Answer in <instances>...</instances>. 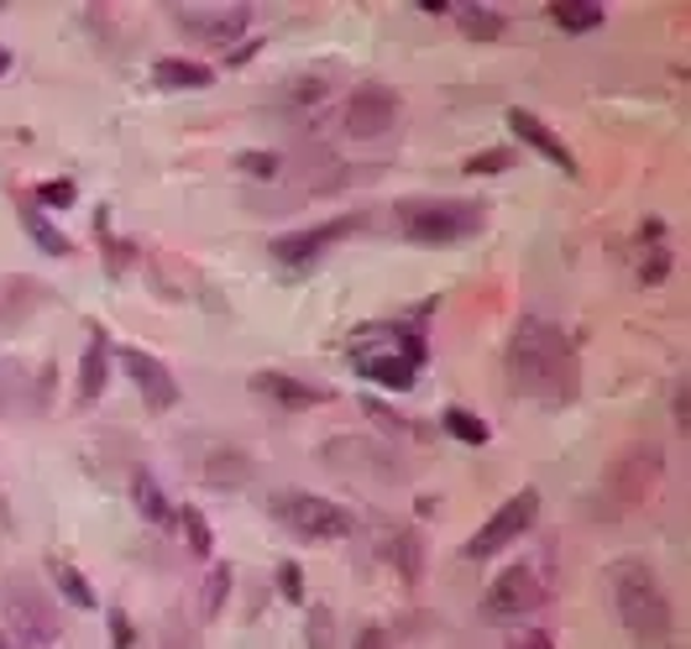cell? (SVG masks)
Wrapping results in <instances>:
<instances>
[{"label":"cell","mask_w":691,"mask_h":649,"mask_svg":"<svg viewBox=\"0 0 691 649\" xmlns=\"http://www.w3.org/2000/svg\"><path fill=\"white\" fill-rule=\"evenodd\" d=\"M576 352L572 335L540 315H524L509 335V388L530 394L540 404H572L576 398Z\"/></svg>","instance_id":"1"},{"label":"cell","mask_w":691,"mask_h":649,"mask_svg":"<svg viewBox=\"0 0 691 649\" xmlns=\"http://www.w3.org/2000/svg\"><path fill=\"white\" fill-rule=\"evenodd\" d=\"M608 582H613V608L624 618V629L639 645H660L671 634V597H666L650 561H618L608 571Z\"/></svg>","instance_id":"2"},{"label":"cell","mask_w":691,"mask_h":649,"mask_svg":"<svg viewBox=\"0 0 691 649\" xmlns=\"http://www.w3.org/2000/svg\"><path fill=\"white\" fill-rule=\"evenodd\" d=\"M488 226V205L482 199H409L398 205V231L419 247H446V241H467Z\"/></svg>","instance_id":"3"},{"label":"cell","mask_w":691,"mask_h":649,"mask_svg":"<svg viewBox=\"0 0 691 649\" xmlns=\"http://www.w3.org/2000/svg\"><path fill=\"white\" fill-rule=\"evenodd\" d=\"M373 335L383 341V352L352 346L356 373L367 377V383H377V388H388V394H409V388H415V377H419V367H425V356H430L419 325H388V331H373Z\"/></svg>","instance_id":"4"},{"label":"cell","mask_w":691,"mask_h":649,"mask_svg":"<svg viewBox=\"0 0 691 649\" xmlns=\"http://www.w3.org/2000/svg\"><path fill=\"white\" fill-rule=\"evenodd\" d=\"M534 519H540V492L534 488H519L509 503H498V513L482 524V530L461 545V555L467 561H488V555H498L503 545H514V540H524V534L534 530Z\"/></svg>","instance_id":"5"},{"label":"cell","mask_w":691,"mask_h":649,"mask_svg":"<svg viewBox=\"0 0 691 649\" xmlns=\"http://www.w3.org/2000/svg\"><path fill=\"white\" fill-rule=\"evenodd\" d=\"M273 513L304 540H346L352 534V513L331 498H320V492H278Z\"/></svg>","instance_id":"6"},{"label":"cell","mask_w":691,"mask_h":649,"mask_svg":"<svg viewBox=\"0 0 691 649\" xmlns=\"http://www.w3.org/2000/svg\"><path fill=\"white\" fill-rule=\"evenodd\" d=\"M660 451L655 446H634V451H624L618 461H613L608 472V498H613V513L634 509V503H650L655 488H660Z\"/></svg>","instance_id":"7"},{"label":"cell","mask_w":691,"mask_h":649,"mask_svg":"<svg viewBox=\"0 0 691 649\" xmlns=\"http://www.w3.org/2000/svg\"><path fill=\"white\" fill-rule=\"evenodd\" d=\"M356 220L341 216V220H325V226H310V231H283V237L268 241V252H273V262H283V268H310V262H320V257L331 252L341 237H352Z\"/></svg>","instance_id":"8"},{"label":"cell","mask_w":691,"mask_h":649,"mask_svg":"<svg viewBox=\"0 0 691 649\" xmlns=\"http://www.w3.org/2000/svg\"><path fill=\"white\" fill-rule=\"evenodd\" d=\"M341 121H346L352 137H383L398 121V95L388 84H356L346 105H341Z\"/></svg>","instance_id":"9"},{"label":"cell","mask_w":691,"mask_h":649,"mask_svg":"<svg viewBox=\"0 0 691 649\" xmlns=\"http://www.w3.org/2000/svg\"><path fill=\"white\" fill-rule=\"evenodd\" d=\"M545 597H551V592L540 587V576H534L530 566H514L488 587V613H493V618H524V613L545 608Z\"/></svg>","instance_id":"10"},{"label":"cell","mask_w":691,"mask_h":649,"mask_svg":"<svg viewBox=\"0 0 691 649\" xmlns=\"http://www.w3.org/2000/svg\"><path fill=\"white\" fill-rule=\"evenodd\" d=\"M174 21L184 27V32H195L199 42H216V48H226V42H237L247 27H252V6H220V11H195V6H178Z\"/></svg>","instance_id":"11"},{"label":"cell","mask_w":691,"mask_h":649,"mask_svg":"<svg viewBox=\"0 0 691 649\" xmlns=\"http://www.w3.org/2000/svg\"><path fill=\"white\" fill-rule=\"evenodd\" d=\"M126 373H132V383H137V394H142V404L153 414H168L178 404V377L163 367L153 352H126Z\"/></svg>","instance_id":"12"},{"label":"cell","mask_w":691,"mask_h":649,"mask_svg":"<svg viewBox=\"0 0 691 649\" xmlns=\"http://www.w3.org/2000/svg\"><path fill=\"white\" fill-rule=\"evenodd\" d=\"M11 634L27 639V645H53L59 639V624H53V613H48V603L38 597L32 582L11 587Z\"/></svg>","instance_id":"13"},{"label":"cell","mask_w":691,"mask_h":649,"mask_svg":"<svg viewBox=\"0 0 691 649\" xmlns=\"http://www.w3.org/2000/svg\"><path fill=\"white\" fill-rule=\"evenodd\" d=\"M509 126H514V137H524L534 147V153H540V158H551L555 168H561V174L566 178H576L582 174V168H576V153L572 147H566V142L555 137L551 126H545V121L534 116V111H524V105H514V111H509Z\"/></svg>","instance_id":"14"},{"label":"cell","mask_w":691,"mask_h":649,"mask_svg":"<svg viewBox=\"0 0 691 649\" xmlns=\"http://www.w3.org/2000/svg\"><path fill=\"white\" fill-rule=\"evenodd\" d=\"M252 394L273 398L283 409H320V404H331V388H315V383H304V377H289V373H258L252 377Z\"/></svg>","instance_id":"15"},{"label":"cell","mask_w":691,"mask_h":649,"mask_svg":"<svg viewBox=\"0 0 691 649\" xmlns=\"http://www.w3.org/2000/svg\"><path fill=\"white\" fill-rule=\"evenodd\" d=\"M195 451L205 456V467H199V477H205V482H220V488H241V482L252 477V461H247V451H237V446H220V440H199Z\"/></svg>","instance_id":"16"},{"label":"cell","mask_w":691,"mask_h":649,"mask_svg":"<svg viewBox=\"0 0 691 649\" xmlns=\"http://www.w3.org/2000/svg\"><path fill=\"white\" fill-rule=\"evenodd\" d=\"M105 383H111V335L95 331L90 346H84V362H80V398L95 404V398L105 394Z\"/></svg>","instance_id":"17"},{"label":"cell","mask_w":691,"mask_h":649,"mask_svg":"<svg viewBox=\"0 0 691 649\" xmlns=\"http://www.w3.org/2000/svg\"><path fill=\"white\" fill-rule=\"evenodd\" d=\"M132 503H137V513L147 524H174L178 519V509L168 503V492L158 488V477L147 472V467H137V477H132Z\"/></svg>","instance_id":"18"},{"label":"cell","mask_w":691,"mask_h":649,"mask_svg":"<svg viewBox=\"0 0 691 649\" xmlns=\"http://www.w3.org/2000/svg\"><path fill=\"white\" fill-rule=\"evenodd\" d=\"M153 80L163 90H205L216 74H210V63H199V59H158L153 63Z\"/></svg>","instance_id":"19"},{"label":"cell","mask_w":691,"mask_h":649,"mask_svg":"<svg viewBox=\"0 0 691 649\" xmlns=\"http://www.w3.org/2000/svg\"><path fill=\"white\" fill-rule=\"evenodd\" d=\"M383 555L398 566V576L415 587L419 582V534L415 530H404V524H394V530L383 534Z\"/></svg>","instance_id":"20"},{"label":"cell","mask_w":691,"mask_h":649,"mask_svg":"<svg viewBox=\"0 0 691 649\" xmlns=\"http://www.w3.org/2000/svg\"><path fill=\"white\" fill-rule=\"evenodd\" d=\"M17 216H21V226H27V237L38 241L42 252H53V257H69V252H74V241L63 237V231L53 226V220H42V210H38V205H21Z\"/></svg>","instance_id":"21"},{"label":"cell","mask_w":691,"mask_h":649,"mask_svg":"<svg viewBox=\"0 0 691 649\" xmlns=\"http://www.w3.org/2000/svg\"><path fill=\"white\" fill-rule=\"evenodd\" d=\"M53 571V587H59L63 603H74V608H95V587L84 582V571H74L69 561H48Z\"/></svg>","instance_id":"22"},{"label":"cell","mask_w":691,"mask_h":649,"mask_svg":"<svg viewBox=\"0 0 691 649\" xmlns=\"http://www.w3.org/2000/svg\"><path fill=\"white\" fill-rule=\"evenodd\" d=\"M456 21H461V32H467L472 42H498L503 38V11H493V6H461Z\"/></svg>","instance_id":"23"},{"label":"cell","mask_w":691,"mask_h":649,"mask_svg":"<svg viewBox=\"0 0 691 649\" xmlns=\"http://www.w3.org/2000/svg\"><path fill=\"white\" fill-rule=\"evenodd\" d=\"M645 237H650V247H645V262H639V283H660V278L671 273V247L660 241V220H645Z\"/></svg>","instance_id":"24"},{"label":"cell","mask_w":691,"mask_h":649,"mask_svg":"<svg viewBox=\"0 0 691 649\" xmlns=\"http://www.w3.org/2000/svg\"><path fill=\"white\" fill-rule=\"evenodd\" d=\"M551 17H555V27H566V32H597V27H603V6H566V0H555Z\"/></svg>","instance_id":"25"},{"label":"cell","mask_w":691,"mask_h":649,"mask_svg":"<svg viewBox=\"0 0 691 649\" xmlns=\"http://www.w3.org/2000/svg\"><path fill=\"white\" fill-rule=\"evenodd\" d=\"M440 419H446V430H451L456 440H467V446H488V425H482L472 409H446Z\"/></svg>","instance_id":"26"},{"label":"cell","mask_w":691,"mask_h":649,"mask_svg":"<svg viewBox=\"0 0 691 649\" xmlns=\"http://www.w3.org/2000/svg\"><path fill=\"white\" fill-rule=\"evenodd\" d=\"M174 524H184V534H189V551H195V555L216 551V534H210V524H205V513H199V509H178Z\"/></svg>","instance_id":"27"},{"label":"cell","mask_w":691,"mask_h":649,"mask_svg":"<svg viewBox=\"0 0 691 649\" xmlns=\"http://www.w3.org/2000/svg\"><path fill=\"white\" fill-rule=\"evenodd\" d=\"M226 597H231V566L220 561V566L210 571V582H205V618H220Z\"/></svg>","instance_id":"28"},{"label":"cell","mask_w":691,"mask_h":649,"mask_svg":"<svg viewBox=\"0 0 691 649\" xmlns=\"http://www.w3.org/2000/svg\"><path fill=\"white\" fill-rule=\"evenodd\" d=\"M310 649H336V613L325 603L310 608Z\"/></svg>","instance_id":"29"},{"label":"cell","mask_w":691,"mask_h":649,"mask_svg":"<svg viewBox=\"0 0 691 649\" xmlns=\"http://www.w3.org/2000/svg\"><path fill=\"white\" fill-rule=\"evenodd\" d=\"M503 168H514V153H509V147H488V153H472V158H467V174H503Z\"/></svg>","instance_id":"30"},{"label":"cell","mask_w":691,"mask_h":649,"mask_svg":"<svg viewBox=\"0 0 691 649\" xmlns=\"http://www.w3.org/2000/svg\"><path fill=\"white\" fill-rule=\"evenodd\" d=\"M237 168H241L247 178H278L283 158H278V153H241V158H237Z\"/></svg>","instance_id":"31"},{"label":"cell","mask_w":691,"mask_h":649,"mask_svg":"<svg viewBox=\"0 0 691 649\" xmlns=\"http://www.w3.org/2000/svg\"><path fill=\"white\" fill-rule=\"evenodd\" d=\"M21 383H27V377H21V367H17V362H0V414H6L11 404H17Z\"/></svg>","instance_id":"32"},{"label":"cell","mask_w":691,"mask_h":649,"mask_svg":"<svg viewBox=\"0 0 691 649\" xmlns=\"http://www.w3.org/2000/svg\"><path fill=\"white\" fill-rule=\"evenodd\" d=\"M278 587H283L289 603H304V576H299L294 561H283V566H278Z\"/></svg>","instance_id":"33"},{"label":"cell","mask_w":691,"mask_h":649,"mask_svg":"<svg viewBox=\"0 0 691 649\" xmlns=\"http://www.w3.org/2000/svg\"><path fill=\"white\" fill-rule=\"evenodd\" d=\"M111 639H116V649L137 645V634H132V618H126V608H111Z\"/></svg>","instance_id":"34"},{"label":"cell","mask_w":691,"mask_h":649,"mask_svg":"<svg viewBox=\"0 0 691 649\" xmlns=\"http://www.w3.org/2000/svg\"><path fill=\"white\" fill-rule=\"evenodd\" d=\"M42 199H48V205H69V199H74V184H69V178H59V184H42Z\"/></svg>","instance_id":"35"},{"label":"cell","mask_w":691,"mask_h":649,"mask_svg":"<svg viewBox=\"0 0 691 649\" xmlns=\"http://www.w3.org/2000/svg\"><path fill=\"white\" fill-rule=\"evenodd\" d=\"M676 425H681V435H687V425H691V398H687V377H681V388H676Z\"/></svg>","instance_id":"36"},{"label":"cell","mask_w":691,"mask_h":649,"mask_svg":"<svg viewBox=\"0 0 691 649\" xmlns=\"http://www.w3.org/2000/svg\"><path fill=\"white\" fill-rule=\"evenodd\" d=\"M509 649H555V639L551 634H530V639H519V645H509Z\"/></svg>","instance_id":"37"},{"label":"cell","mask_w":691,"mask_h":649,"mask_svg":"<svg viewBox=\"0 0 691 649\" xmlns=\"http://www.w3.org/2000/svg\"><path fill=\"white\" fill-rule=\"evenodd\" d=\"M11 74V48H0V80Z\"/></svg>","instance_id":"38"},{"label":"cell","mask_w":691,"mask_h":649,"mask_svg":"<svg viewBox=\"0 0 691 649\" xmlns=\"http://www.w3.org/2000/svg\"><path fill=\"white\" fill-rule=\"evenodd\" d=\"M0 649H11V645H6V634H0Z\"/></svg>","instance_id":"39"}]
</instances>
